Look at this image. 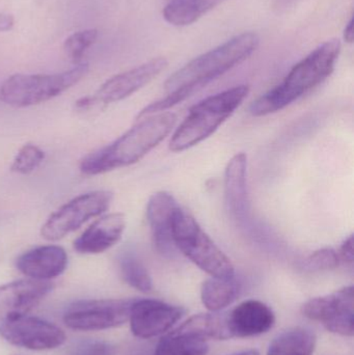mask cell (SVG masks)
Segmentation results:
<instances>
[{"mask_svg": "<svg viewBox=\"0 0 354 355\" xmlns=\"http://www.w3.org/2000/svg\"><path fill=\"white\" fill-rule=\"evenodd\" d=\"M46 154L41 148L33 144H26L19 150L12 160L10 171L20 175H28L37 170L44 160Z\"/></svg>", "mask_w": 354, "mask_h": 355, "instance_id": "d4e9b609", "label": "cell"}, {"mask_svg": "<svg viewBox=\"0 0 354 355\" xmlns=\"http://www.w3.org/2000/svg\"><path fill=\"white\" fill-rule=\"evenodd\" d=\"M208 349L205 340L170 333L160 340L153 355H206Z\"/></svg>", "mask_w": 354, "mask_h": 355, "instance_id": "603a6c76", "label": "cell"}, {"mask_svg": "<svg viewBox=\"0 0 354 355\" xmlns=\"http://www.w3.org/2000/svg\"><path fill=\"white\" fill-rule=\"evenodd\" d=\"M340 263H344L346 265H353L354 262V248H353V236H349L344 243L341 245L340 250L338 252Z\"/></svg>", "mask_w": 354, "mask_h": 355, "instance_id": "f1b7e54d", "label": "cell"}, {"mask_svg": "<svg viewBox=\"0 0 354 355\" xmlns=\"http://www.w3.org/2000/svg\"><path fill=\"white\" fill-rule=\"evenodd\" d=\"M89 72V64H77L57 74H15L0 85V101L16 108L45 103L62 95Z\"/></svg>", "mask_w": 354, "mask_h": 355, "instance_id": "5b68a950", "label": "cell"}, {"mask_svg": "<svg viewBox=\"0 0 354 355\" xmlns=\"http://www.w3.org/2000/svg\"><path fill=\"white\" fill-rule=\"evenodd\" d=\"M0 337L12 345L35 352L55 349L66 342V335L60 327L27 315L0 320Z\"/></svg>", "mask_w": 354, "mask_h": 355, "instance_id": "8fae6325", "label": "cell"}, {"mask_svg": "<svg viewBox=\"0 0 354 355\" xmlns=\"http://www.w3.org/2000/svg\"><path fill=\"white\" fill-rule=\"evenodd\" d=\"M354 20L353 18L351 19L346 28L344 31V40L347 43H353L354 40Z\"/></svg>", "mask_w": 354, "mask_h": 355, "instance_id": "4dcf8cb0", "label": "cell"}, {"mask_svg": "<svg viewBox=\"0 0 354 355\" xmlns=\"http://www.w3.org/2000/svg\"><path fill=\"white\" fill-rule=\"evenodd\" d=\"M240 287L234 277H211L202 286V302L207 310L216 313L232 304L238 297Z\"/></svg>", "mask_w": 354, "mask_h": 355, "instance_id": "7402d4cb", "label": "cell"}, {"mask_svg": "<svg viewBox=\"0 0 354 355\" xmlns=\"http://www.w3.org/2000/svg\"><path fill=\"white\" fill-rule=\"evenodd\" d=\"M303 316L324 323L337 335L353 337L354 334V290L353 286L335 293L313 298L301 308Z\"/></svg>", "mask_w": 354, "mask_h": 355, "instance_id": "30bf717a", "label": "cell"}, {"mask_svg": "<svg viewBox=\"0 0 354 355\" xmlns=\"http://www.w3.org/2000/svg\"><path fill=\"white\" fill-rule=\"evenodd\" d=\"M247 156L236 154L229 162L224 174V198L229 212L236 219H243L247 212Z\"/></svg>", "mask_w": 354, "mask_h": 355, "instance_id": "ac0fdd59", "label": "cell"}, {"mask_svg": "<svg viewBox=\"0 0 354 355\" xmlns=\"http://www.w3.org/2000/svg\"><path fill=\"white\" fill-rule=\"evenodd\" d=\"M340 265L338 252L333 248H322L316 250L306 261V267L309 270H332Z\"/></svg>", "mask_w": 354, "mask_h": 355, "instance_id": "4316f807", "label": "cell"}, {"mask_svg": "<svg viewBox=\"0 0 354 355\" xmlns=\"http://www.w3.org/2000/svg\"><path fill=\"white\" fill-rule=\"evenodd\" d=\"M126 229V218L122 213L104 215L91 223L73 246L81 254H98L116 245Z\"/></svg>", "mask_w": 354, "mask_h": 355, "instance_id": "9a60e30c", "label": "cell"}, {"mask_svg": "<svg viewBox=\"0 0 354 355\" xmlns=\"http://www.w3.org/2000/svg\"><path fill=\"white\" fill-rule=\"evenodd\" d=\"M53 290L50 281L27 279L0 286V320L26 316Z\"/></svg>", "mask_w": 354, "mask_h": 355, "instance_id": "4fadbf2b", "label": "cell"}, {"mask_svg": "<svg viewBox=\"0 0 354 355\" xmlns=\"http://www.w3.org/2000/svg\"><path fill=\"white\" fill-rule=\"evenodd\" d=\"M183 313L182 309L159 300H134L129 316L131 331L141 339L163 335L180 320Z\"/></svg>", "mask_w": 354, "mask_h": 355, "instance_id": "7c38bea8", "label": "cell"}, {"mask_svg": "<svg viewBox=\"0 0 354 355\" xmlns=\"http://www.w3.org/2000/svg\"><path fill=\"white\" fill-rule=\"evenodd\" d=\"M172 240L176 250L211 277H235V268L230 259L203 231L195 217L181 207L172 221Z\"/></svg>", "mask_w": 354, "mask_h": 355, "instance_id": "8992f818", "label": "cell"}, {"mask_svg": "<svg viewBox=\"0 0 354 355\" xmlns=\"http://www.w3.org/2000/svg\"><path fill=\"white\" fill-rule=\"evenodd\" d=\"M259 43V37L254 33H243L232 37L175 72L164 85L166 92L168 94L180 91L191 97L214 79L245 62L256 51Z\"/></svg>", "mask_w": 354, "mask_h": 355, "instance_id": "3957f363", "label": "cell"}, {"mask_svg": "<svg viewBox=\"0 0 354 355\" xmlns=\"http://www.w3.org/2000/svg\"><path fill=\"white\" fill-rule=\"evenodd\" d=\"M316 336L303 327L289 329L278 335L268 347L267 355H312Z\"/></svg>", "mask_w": 354, "mask_h": 355, "instance_id": "44dd1931", "label": "cell"}, {"mask_svg": "<svg viewBox=\"0 0 354 355\" xmlns=\"http://www.w3.org/2000/svg\"><path fill=\"white\" fill-rule=\"evenodd\" d=\"M112 192L95 190L80 194L48 217L41 235L47 241H57L82 227L89 219L103 214L112 204Z\"/></svg>", "mask_w": 354, "mask_h": 355, "instance_id": "52a82bcc", "label": "cell"}, {"mask_svg": "<svg viewBox=\"0 0 354 355\" xmlns=\"http://www.w3.org/2000/svg\"><path fill=\"white\" fill-rule=\"evenodd\" d=\"M121 275L130 287L147 293L153 289V282L145 265L132 254H124L118 260Z\"/></svg>", "mask_w": 354, "mask_h": 355, "instance_id": "cb8c5ba5", "label": "cell"}, {"mask_svg": "<svg viewBox=\"0 0 354 355\" xmlns=\"http://www.w3.org/2000/svg\"><path fill=\"white\" fill-rule=\"evenodd\" d=\"M68 254L58 245H42L27 250L16 261V267L28 279L50 281L64 273Z\"/></svg>", "mask_w": 354, "mask_h": 355, "instance_id": "2e32d148", "label": "cell"}, {"mask_svg": "<svg viewBox=\"0 0 354 355\" xmlns=\"http://www.w3.org/2000/svg\"><path fill=\"white\" fill-rule=\"evenodd\" d=\"M172 333L205 340L231 339L226 314H199L189 318Z\"/></svg>", "mask_w": 354, "mask_h": 355, "instance_id": "d6986e66", "label": "cell"}, {"mask_svg": "<svg viewBox=\"0 0 354 355\" xmlns=\"http://www.w3.org/2000/svg\"><path fill=\"white\" fill-rule=\"evenodd\" d=\"M72 355H114V347L107 342L87 340L76 344Z\"/></svg>", "mask_w": 354, "mask_h": 355, "instance_id": "83f0119b", "label": "cell"}, {"mask_svg": "<svg viewBox=\"0 0 354 355\" xmlns=\"http://www.w3.org/2000/svg\"><path fill=\"white\" fill-rule=\"evenodd\" d=\"M232 355H260V354L257 350H247V352H239V354Z\"/></svg>", "mask_w": 354, "mask_h": 355, "instance_id": "1f68e13d", "label": "cell"}, {"mask_svg": "<svg viewBox=\"0 0 354 355\" xmlns=\"http://www.w3.org/2000/svg\"><path fill=\"white\" fill-rule=\"evenodd\" d=\"M133 302V300H79L69 306L62 320L73 331L114 329L129 320Z\"/></svg>", "mask_w": 354, "mask_h": 355, "instance_id": "ba28073f", "label": "cell"}, {"mask_svg": "<svg viewBox=\"0 0 354 355\" xmlns=\"http://www.w3.org/2000/svg\"><path fill=\"white\" fill-rule=\"evenodd\" d=\"M222 0H170L162 10L164 20L174 26H187L207 14Z\"/></svg>", "mask_w": 354, "mask_h": 355, "instance_id": "ffe728a7", "label": "cell"}, {"mask_svg": "<svg viewBox=\"0 0 354 355\" xmlns=\"http://www.w3.org/2000/svg\"><path fill=\"white\" fill-rule=\"evenodd\" d=\"M228 318L231 337L249 338L267 333L274 324V314L259 300H247L234 309Z\"/></svg>", "mask_w": 354, "mask_h": 355, "instance_id": "e0dca14e", "label": "cell"}, {"mask_svg": "<svg viewBox=\"0 0 354 355\" xmlns=\"http://www.w3.org/2000/svg\"><path fill=\"white\" fill-rule=\"evenodd\" d=\"M176 122V114L172 112H160L137 120L136 125L114 143L85 156L79 170L85 176H97L132 166L157 147Z\"/></svg>", "mask_w": 354, "mask_h": 355, "instance_id": "6da1fadb", "label": "cell"}, {"mask_svg": "<svg viewBox=\"0 0 354 355\" xmlns=\"http://www.w3.org/2000/svg\"><path fill=\"white\" fill-rule=\"evenodd\" d=\"M166 67L168 60L164 58H157L126 72L114 75L106 80L93 96L79 99L76 102L77 108L87 110L96 105H107L122 101L151 83Z\"/></svg>", "mask_w": 354, "mask_h": 355, "instance_id": "9c48e42d", "label": "cell"}, {"mask_svg": "<svg viewBox=\"0 0 354 355\" xmlns=\"http://www.w3.org/2000/svg\"><path fill=\"white\" fill-rule=\"evenodd\" d=\"M340 51L341 43L337 39L328 40L318 46L291 69L281 85L251 104V114L262 116L280 112L324 83L334 72Z\"/></svg>", "mask_w": 354, "mask_h": 355, "instance_id": "7a4b0ae2", "label": "cell"}, {"mask_svg": "<svg viewBox=\"0 0 354 355\" xmlns=\"http://www.w3.org/2000/svg\"><path fill=\"white\" fill-rule=\"evenodd\" d=\"M180 205L166 191L154 193L147 206V218L158 252L172 256L176 252L172 240V221Z\"/></svg>", "mask_w": 354, "mask_h": 355, "instance_id": "5bb4252c", "label": "cell"}, {"mask_svg": "<svg viewBox=\"0 0 354 355\" xmlns=\"http://www.w3.org/2000/svg\"><path fill=\"white\" fill-rule=\"evenodd\" d=\"M98 39L97 29H87L71 35L64 44V52L74 62H79L85 51L96 43Z\"/></svg>", "mask_w": 354, "mask_h": 355, "instance_id": "484cf974", "label": "cell"}, {"mask_svg": "<svg viewBox=\"0 0 354 355\" xmlns=\"http://www.w3.org/2000/svg\"><path fill=\"white\" fill-rule=\"evenodd\" d=\"M14 26V18L12 15L0 12V33L10 31Z\"/></svg>", "mask_w": 354, "mask_h": 355, "instance_id": "f546056e", "label": "cell"}, {"mask_svg": "<svg viewBox=\"0 0 354 355\" xmlns=\"http://www.w3.org/2000/svg\"><path fill=\"white\" fill-rule=\"evenodd\" d=\"M247 85H238L210 96L193 106L170 139L172 152H183L211 137L249 95Z\"/></svg>", "mask_w": 354, "mask_h": 355, "instance_id": "277c9868", "label": "cell"}]
</instances>
